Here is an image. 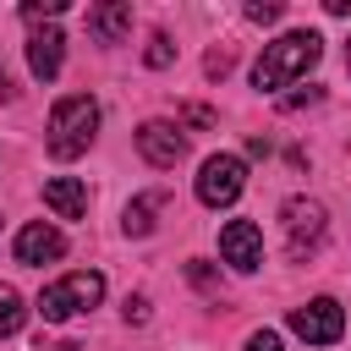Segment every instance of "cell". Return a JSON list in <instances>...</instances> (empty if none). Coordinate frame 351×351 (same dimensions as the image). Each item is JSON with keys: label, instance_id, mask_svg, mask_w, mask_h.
<instances>
[{"label": "cell", "instance_id": "cell-20", "mask_svg": "<svg viewBox=\"0 0 351 351\" xmlns=\"http://www.w3.org/2000/svg\"><path fill=\"white\" fill-rule=\"evenodd\" d=\"M318 99H324V88H307V93H291L285 110H302V104H318Z\"/></svg>", "mask_w": 351, "mask_h": 351}, {"label": "cell", "instance_id": "cell-4", "mask_svg": "<svg viewBox=\"0 0 351 351\" xmlns=\"http://www.w3.org/2000/svg\"><path fill=\"white\" fill-rule=\"evenodd\" d=\"M280 225H285V252H291L296 263H302V258H313V252H318V241H324V230H329L324 203H313V197H285Z\"/></svg>", "mask_w": 351, "mask_h": 351}, {"label": "cell", "instance_id": "cell-13", "mask_svg": "<svg viewBox=\"0 0 351 351\" xmlns=\"http://www.w3.org/2000/svg\"><path fill=\"white\" fill-rule=\"evenodd\" d=\"M159 208H165V192H143V197H132V203H126V230H132V236H148Z\"/></svg>", "mask_w": 351, "mask_h": 351}, {"label": "cell", "instance_id": "cell-18", "mask_svg": "<svg viewBox=\"0 0 351 351\" xmlns=\"http://www.w3.org/2000/svg\"><path fill=\"white\" fill-rule=\"evenodd\" d=\"M203 66H208V77H225V71H230V49H214Z\"/></svg>", "mask_w": 351, "mask_h": 351}, {"label": "cell", "instance_id": "cell-24", "mask_svg": "<svg viewBox=\"0 0 351 351\" xmlns=\"http://www.w3.org/2000/svg\"><path fill=\"white\" fill-rule=\"evenodd\" d=\"M49 351H82V346H77V340H60V346H49Z\"/></svg>", "mask_w": 351, "mask_h": 351}, {"label": "cell", "instance_id": "cell-16", "mask_svg": "<svg viewBox=\"0 0 351 351\" xmlns=\"http://www.w3.org/2000/svg\"><path fill=\"white\" fill-rule=\"evenodd\" d=\"M280 11H285L280 0H252L247 5V22H280Z\"/></svg>", "mask_w": 351, "mask_h": 351}, {"label": "cell", "instance_id": "cell-25", "mask_svg": "<svg viewBox=\"0 0 351 351\" xmlns=\"http://www.w3.org/2000/svg\"><path fill=\"white\" fill-rule=\"evenodd\" d=\"M346 66H351V49H346Z\"/></svg>", "mask_w": 351, "mask_h": 351}, {"label": "cell", "instance_id": "cell-8", "mask_svg": "<svg viewBox=\"0 0 351 351\" xmlns=\"http://www.w3.org/2000/svg\"><path fill=\"white\" fill-rule=\"evenodd\" d=\"M219 252H225V263H230L236 274H252V269L263 263V230H258L252 219H230V225L219 230Z\"/></svg>", "mask_w": 351, "mask_h": 351}, {"label": "cell", "instance_id": "cell-22", "mask_svg": "<svg viewBox=\"0 0 351 351\" xmlns=\"http://www.w3.org/2000/svg\"><path fill=\"white\" fill-rule=\"evenodd\" d=\"M186 274H192V285H203V291H214V269H208V263H192Z\"/></svg>", "mask_w": 351, "mask_h": 351}, {"label": "cell", "instance_id": "cell-23", "mask_svg": "<svg viewBox=\"0 0 351 351\" xmlns=\"http://www.w3.org/2000/svg\"><path fill=\"white\" fill-rule=\"evenodd\" d=\"M16 88H11V77H5V66H0V99H11Z\"/></svg>", "mask_w": 351, "mask_h": 351}, {"label": "cell", "instance_id": "cell-21", "mask_svg": "<svg viewBox=\"0 0 351 351\" xmlns=\"http://www.w3.org/2000/svg\"><path fill=\"white\" fill-rule=\"evenodd\" d=\"M181 121H192V126H208V121H214V110H203V104H186V110H181Z\"/></svg>", "mask_w": 351, "mask_h": 351}, {"label": "cell", "instance_id": "cell-3", "mask_svg": "<svg viewBox=\"0 0 351 351\" xmlns=\"http://www.w3.org/2000/svg\"><path fill=\"white\" fill-rule=\"evenodd\" d=\"M99 296H104V274L77 269V274H66V280H55V285L38 291V313H44V324H60V318H71V313L99 307Z\"/></svg>", "mask_w": 351, "mask_h": 351}, {"label": "cell", "instance_id": "cell-14", "mask_svg": "<svg viewBox=\"0 0 351 351\" xmlns=\"http://www.w3.org/2000/svg\"><path fill=\"white\" fill-rule=\"evenodd\" d=\"M22 318H27L22 296H16L11 285H0V340H5V335H16V329H22Z\"/></svg>", "mask_w": 351, "mask_h": 351}, {"label": "cell", "instance_id": "cell-12", "mask_svg": "<svg viewBox=\"0 0 351 351\" xmlns=\"http://www.w3.org/2000/svg\"><path fill=\"white\" fill-rule=\"evenodd\" d=\"M44 203H49L60 219H82V214H88V186L71 181V176H49V181H44Z\"/></svg>", "mask_w": 351, "mask_h": 351}, {"label": "cell", "instance_id": "cell-19", "mask_svg": "<svg viewBox=\"0 0 351 351\" xmlns=\"http://www.w3.org/2000/svg\"><path fill=\"white\" fill-rule=\"evenodd\" d=\"M126 324H148V302L143 296H126Z\"/></svg>", "mask_w": 351, "mask_h": 351}, {"label": "cell", "instance_id": "cell-17", "mask_svg": "<svg viewBox=\"0 0 351 351\" xmlns=\"http://www.w3.org/2000/svg\"><path fill=\"white\" fill-rule=\"evenodd\" d=\"M247 351H285V346H280V335H274V329H258V335L247 340Z\"/></svg>", "mask_w": 351, "mask_h": 351}, {"label": "cell", "instance_id": "cell-2", "mask_svg": "<svg viewBox=\"0 0 351 351\" xmlns=\"http://www.w3.org/2000/svg\"><path fill=\"white\" fill-rule=\"evenodd\" d=\"M93 132H99V104H93L88 93H66V99H55V110H49V137H44V148H49L55 159H77V154H88Z\"/></svg>", "mask_w": 351, "mask_h": 351}, {"label": "cell", "instance_id": "cell-10", "mask_svg": "<svg viewBox=\"0 0 351 351\" xmlns=\"http://www.w3.org/2000/svg\"><path fill=\"white\" fill-rule=\"evenodd\" d=\"M60 60H66V33L60 27H44V33L27 38V66H33L38 82H55L60 77Z\"/></svg>", "mask_w": 351, "mask_h": 351}, {"label": "cell", "instance_id": "cell-9", "mask_svg": "<svg viewBox=\"0 0 351 351\" xmlns=\"http://www.w3.org/2000/svg\"><path fill=\"white\" fill-rule=\"evenodd\" d=\"M60 252H66V236H60L49 219H27V225L16 230V263L38 269V263H49V258H60Z\"/></svg>", "mask_w": 351, "mask_h": 351}, {"label": "cell", "instance_id": "cell-7", "mask_svg": "<svg viewBox=\"0 0 351 351\" xmlns=\"http://www.w3.org/2000/svg\"><path fill=\"white\" fill-rule=\"evenodd\" d=\"M137 154H143L154 170H176L181 154H186V137H181V126H170V121H143V126H137Z\"/></svg>", "mask_w": 351, "mask_h": 351}, {"label": "cell", "instance_id": "cell-6", "mask_svg": "<svg viewBox=\"0 0 351 351\" xmlns=\"http://www.w3.org/2000/svg\"><path fill=\"white\" fill-rule=\"evenodd\" d=\"M291 329H296L307 346H335V340L346 335V313H340L335 296H313V302L291 307Z\"/></svg>", "mask_w": 351, "mask_h": 351}, {"label": "cell", "instance_id": "cell-1", "mask_svg": "<svg viewBox=\"0 0 351 351\" xmlns=\"http://www.w3.org/2000/svg\"><path fill=\"white\" fill-rule=\"evenodd\" d=\"M318 55H324V38L318 33H285V38L263 44V55L252 66V88L258 93H274V88L296 82L307 66H318Z\"/></svg>", "mask_w": 351, "mask_h": 351}, {"label": "cell", "instance_id": "cell-11", "mask_svg": "<svg viewBox=\"0 0 351 351\" xmlns=\"http://www.w3.org/2000/svg\"><path fill=\"white\" fill-rule=\"evenodd\" d=\"M88 33H93L99 44H121V38L132 33V5H126V0L93 5V11H88Z\"/></svg>", "mask_w": 351, "mask_h": 351}, {"label": "cell", "instance_id": "cell-15", "mask_svg": "<svg viewBox=\"0 0 351 351\" xmlns=\"http://www.w3.org/2000/svg\"><path fill=\"white\" fill-rule=\"evenodd\" d=\"M143 60H148L154 71H159V66H170V60H176V44H170V33H154V38H148V49H143Z\"/></svg>", "mask_w": 351, "mask_h": 351}, {"label": "cell", "instance_id": "cell-5", "mask_svg": "<svg viewBox=\"0 0 351 351\" xmlns=\"http://www.w3.org/2000/svg\"><path fill=\"white\" fill-rule=\"evenodd\" d=\"M241 186H247V165H241L236 154H214V159H203V170H197V203H208V208H230V203L241 197Z\"/></svg>", "mask_w": 351, "mask_h": 351}]
</instances>
